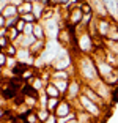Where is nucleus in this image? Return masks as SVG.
Wrapping results in <instances>:
<instances>
[{"instance_id": "2", "label": "nucleus", "mask_w": 118, "mask_h": 123, "mask_svg": "<svg viewBox=\"0 0 118 123\" xmlns=\"http://www.w3.org/2000/svg\"><path fill=\"white\" fill-rule=\"evenodd\" d=\"M79 103V109H82V111H85L87 114H90V115L93 117L94 120H99L104 117V114H106V109H102L101 106L94 104L93 101H90L87 96H83V95H80L77 99Z\"/></svg>"}, {"instance_id": "4", "label": "nucleus", "mask_w": 118, "mask_h": 123, "mask_svg": "<svg viewBox=\"0 0 118 123\" xmlns=\"http://www.w3.org/2000/svg\"><path fill=\"white\" fill-rule=\"evenodd\" d=\"M82 88H83V82L79 77H72L71 80L68 82V90L65 93L63 98H66L68 101L76 103L79 99V96L82 95Z\"/></svg>"}, {"instance_id": "24", "label": "nucleus", "mask_w": 118, "mask_h": 123, "mask_svg": "<svg viewBox=\"0 0 118 123\" xmlns=\"http://www.w3.org/2000/svg\"><path fill=\"white\" fill-rule=\"evenodd\" d=\"M71 3V0H50V6L54 8H66Z\"/></svg>"}, {"instance_id": "29", "label": "nucleus", "mask_w": 118, "mask_h": 123, "mask_svg": "<svg viewBox=\"0 0 118 123\" xmlns=\"http://www.w3.org/2000/svg\"><path fill=\"white\" fill-rule=\"evenodd\" d=\"M10 43H11V41L8 40V36H0V51H5Z\"/></svg>"}, {"instance_id": "25", "label": "nucleus", "mask_w": 118, "mask_h": 123, "mask_svg": "<svg viewBox=\"0 0 118 123\" xmlns=\"http://www.w3.org/2000/svg\"><path fill=\"white\" fill-rule=\"evenodd\" d=\"M21 19L25 22V24H36V22H39L38 19H36V16L33 14V13H29V14H22Z\"/></svg>"}, {"instance_id": "34", "label": "nucleus", "mask_w": 118, "mask_h": 123, "mask_svg": "<svg viewBox=\"0 0 118 123\" xmlns=\"http://www.w3.org/2000/svg\"><path fill=\"white\" fill-rule=\"evenodd\" d=\"M44 123H57V117H55L54 114H50V115H49V118H47Z\"/></svg>"}, {"instance_id": "8", "label": "nucleus", "mask_w": 118, "mask_h": 123, "mask_svg": "<svg viewBox=\"0 0 118 123\" xmlns=\"http://www.w3.org/2000/svg\"><path fill=\"white\" fill-rule=\"evenodd\" d=\"M74 111H76L74 109V103L68 101L66 98H61L60 103H58V106H57V109H55L54 115L55 117H66L71 112H74Z\"/></svg>"}, {"instance_id": "10", "label": "nucleus", "mask_w": 118, "mask_h": 123, "mask_svg": "<svg viewBox=\"0 0 118 123\" xmlns=\"http://www.w3.org/2000/svg\"><path fill=\"white\" fill-rule=\"evenodd\" d=\"M90 5H91V8H93V14L94 18H109V13L107 10H106V6H104V2L102 0H87Z\"/></svg>"}, {"instance_id": "35", "label": "nucleus", "mask_w": 118, "mask_h": 123, "mask_svg": "<svg viewBox=\"0 0 118 123\" xmlns=\"http://www.w3.org/2000/svg\"><path fill=\"white\" fill-rule=\"evenodd\" d=\"M3 6V0H0V8Z\"/></svg>"}, {"instance_id": "5", "label": "nucleus", "mask_w": 118, "mask_h": 123, "mask_svg": "<svg viewBox=\"0 0 118 123\" xmlns=\"http://www.w3.org/2000/svg\"><path fill=\"white\" fill-rule=\"evenodd\" d=\"M44 30H46V36H47V41H55L57 40V35L61 29V22L57 21V19H50L47 22H43Z\"/></svg>"}, {"instance_id": "11", "label": "nucleus", "mask_w": 118, "mask_h": 123, "mask_svg": "<svg viewBox=\"0 0 118 123\" xmlns=\"http://www.w3.org/2000/svg\"><path fill=\"white\" fill-rule=\"evenodd\" d=\"M72 79V74L69 69H52L50 68V80H69Z\"/></svg>"}, {"instance_id": "15", "label": "nucleus", "mask_w": 118, "mask_h": 123, "mask_svg": "<svg viewBox=\"0 0 118 123\" xmlns=\"http://www.w3.org/2000/svg\"><path fill=\"white\" fill-rule=\"evenodd\" d=\"M32 36L35 40H43V41H47V36H46V30H44V25L43 22H36L33 25V33Z\"/></svg>"}, {"instance_id": "1", "label": "nucleus", "mask_w": 118, "mask_h": 123, "mask_svg": "<svg viewBox=\"0 0 118 123\" xmlns=\"http://www.w3.org/2000/svg\"><path fill=\"white\" fill-rule=\"evenodd\" d=\"M72 65L76 68V77H79L85 85L99 79V74H98L96 65H94V60L91 55H72Z\"/></svg>"}, {"instance_id": "23", "label": "nucleus", "mask_w": 118, "mask_h": 123, "mask_svg": "<svg viewBox=\"0 0 118 123\" xmlns=\"http://www.w3.org/2000/svg\"><path fill=\"white\" fill-rule=\"evenodd\" d=\"M50 112L47 109H36V117H38V122L39 123H44L47 118H49Z\"/></svg>"}, {"instance_id": "20", "label": "nucleus", "mask_w": 118, "mask_h": 123, "mask_svg": "<svg viewBox=\"0 0 118 123\" xmlns=\"http://www.w3.org/2000/svg\"><path fill=\"white\" fill-rule=\"evenodd\" d=\"M46 5L43 3V2H35V3H33V14L36 16V19H41V14H43V11L46 10Z\"/></svg>"}, {"instance_id": "33", "label": "nucleus", "mask_w": 118, "mask_h": 123, "mask_svg": "<svg viewBox=\"0 0 118 123\" xmlns=\"http://www.w3.org/2000/svg\"><path fill=\"white\" fill-rule=\"evenodd\" d=\"M5 25H6V18L0 13V29H6Z\"/></svg>"}, {"instance_id": "36", "label": "nucleus", "mask_w": 118, "mask_h": 123, "mask_svg": "<svg viewBox=\"0 0 118 123\" xmlns=\"http://www.w3.org/2000/svg\"><path fill=\"white\" fill-rule=\"evenodd\" d=\"M5 3H10V2H13V0H3Z\"/></svg>"}, {"instance_id": "9", "label": "nucleus", "mask_w": 118, "mask_h": 123, "mask_svg": "<svg viewBox=\"0 0 118 123\" xmlns=\"http://www.w3.org/2000/svg\"><path fill=\"white\" fill-rule=\"evenodd\" d=\"M82 95H83V96H87V98H88V99H90V101H93L94 104L101 106V107H102V109H106V106H107V104H106V101H104L102 98H101L99 95H98L96 92L93 90V88L90 87V85H85V84H83V88H82Z\"/></svg>"}, {"instance_id": "32", "label": "nucleus", "mask_w": 118, "mask_h": 123, "mask_svg": "<svg viewBox=\"0 0 118 123\" xmlns=\"http://www.w3.org/2000/svg\"><path fill=\"white\" fill-rule=\"evenodd\" d=\"M24 27H25V22L22 21V19H21V16H19V21H18V24H16V27H14V29L18 30L19 33H22V32H24Z\"/></svg>"}, {"instance_id": "16", "label": "nucleus", "mask_w": 118, "mask_h": 123, "mask_svg": "<svg viewBox=\"0 0 118 123\" xmlns=\"http://www.w3.org/2000/svg\"><path fill=\"white\" fill-rule=\"evenodd\" d=\"M44 93L47 95V98H60V99L63 98V95L58 92V88L55 87L52 82H47L46 84V87H44Z\"/></svg>"}, {"instance_id": "17", "label": "nucleus", "mask_w": 118, "mask_h": 123, "mask_svg": "<svg viewBox=\"0 0 118 123\" xmlns=\"http://www.w3.org/2000/svg\"><path fill=\"white\" fill-rule=\"evenodd\" d=\"M29 13H33V3L19 0L18 2V14L22 16V14H29Z\"/></svg>"}, {"instance_id": "6", "label": "nucleus", "mask_w": 118, "mask_h": 123, "mask_svg": "<svg viewBox=\"0 0 118 123\" xmlns=\"http://www.w3.org/2000/svg\"><path fill=\"white\" fill-rule=\"evenodd\" d=\"M112 27V19L110 18H96V32H98V38L106 40L109 35V30Z\"/></svg>"}, {"instance_id": "18", "label": "nucleus", "mask_w": 118, "mask_h": 123, "mask_svg": "<svg viewBox=\"0 0 118 123\" xmlns=\"http://www.w3.org/2000/svg\"><path fill=\"white\" fill-rule=\"evenodd\" d=\"M27 84H30V85H32V87L35 88L36 92H38V93H41V92L44 90V87H46V82H44V80L41 79V77H39L38 74H36V76L33 77L32 80H29V82H27Z\"/></svg>"}, {"instance_id": "13", "label": "nucleus", "mask_w": 118, "mask_h": 123, "mask_svg": "<svg viewBox=\"0 0 118 123\" xmlns=\"http://www.w3.org/2000/svg\"><path fill=\"white\" fill-rule=\"evenodd\" d=\"M46 46H47V41H43V40H35V43L30 46V54L33 55L35 58H38L39 55L44 52V49H46Z\"/></svg>"}, {"instance_id": "26", "label": "nucleus", "mask_w": 118, "mask_h": 123, "mask_svg": "<svg viewBox=\"0 0 118 123\" xmlns=\"http://www.w3.org/2000/svg\"><path fill=\"white\" fill-rule=\"evenodd\" d=\"M3 52H5V55H6V57H16V54H18V47H16L13 43H10Z\"/></svg>"}, {"instance_id": "12", "label": "nucleus", "mask_w": 118, "mask_h": 123, "mask_svg": "<svg viewBox=\"0 0 118 123\" xmlns=\"http://www.w3.org/2000/svg\"><path fill=\"white\" fill-rule=\"evenodd\" d=\"M102 2H104V6H106L107 13H109V18L112 21L118 22V2L117 0H102Z\"/></svg>"}, {"instance_id": "22", "label": "nucleus", "mask_w": 118, "mask_h": 123, "mask_svg": "<svg viewBox=\"0 0 118 123\" xmlns=\"http://www.w3.org/2000/svg\"><path fill=\"white\" fill-rule=\"evenodd\" d=\"M50 82L54 84L55 87L58 88V92L65 96V93H66V90H68V82H66V80H50Z\"/></svg>"}, {"instance_id": "21", "label": "nucleus", "mask_w": 118, "mask_h": 123, "mask_svg": "<svg viewBox=\"0 0 118 123\" xmlns=\"http://www.w3.org/2000/svg\"><path fill=\"white\" fill-rule=\"evenodd\" d=\"M58 103H60V98H49V99H47L46 109L49 111L50 114H54V112H55V109H57V106H58Z\"/></svg>"}, {"instance_id": "19", "label": "nucleus", "mask_w": 118, "mask_h": 123, "mask_svg": "<svg viewBox=\"0 0 118 123\" xmlns=\"http://www.w3.org/2000/svg\"><path fill=\"white\" fill-rule=\"evenodd\" d=\"M106 40L118 43V22L112 21V27H110V30H109V35H107V38H106Z\"/></svg>"}, {"instance_id": "14", "label": "nucleus", "mask_w": 118, "mask_h": 123, "mask_svg": "<svg viewBox=\"0 0 118 123\" xmlns=\"http://www.w3.org/2000/svg\"><path fill=\"white\" fill-rule=\"evenodd\" d=\"M5 18H14V16H19L18 14V2H10V3H5L2 6V11H0Z\"/></svg>"}, {"instance_id": "27", "label": "nucleus", "mask_w": 118, "mask_h": 123, "mask_svg": "<svg viewBox=\"0 0 118 123\" xmlns=\"http://www.w3.org/2000/svg\"><path fill=\"white\" fill-rule=\"evenodd\" d=\"M80 10H82V13L83 14H93V8H91V5L88 3V2H83V3H80V5H77Z\"/></svg>"}, {"instance_id": "30", "label": "nucleus", "mask_w": 118, "mask_h": 123, "mask_svg": "<svg viewBox=\"0 0 118 123\" xmlns=\"http://www.w3.org/2000/svg\"><path fill=\"white\" fill-rule=\"evenodd\" d=\"M33 25H35V24H25L22 35H25V36H32V33H33Z\"/></svg>"}, {"instance_id": "31", "label": "nucleus", "mask_w": 118, "mask_h": 123, "mask_svg": "<svg viewBox=\"0 0 118 123\" xmlns=\"http://www.w3.org/2000/svg\"><path fill=\"white\" fill-rule=\"evenodd\" d=\"M6 60H8V57L5 55V52L0 51V68H5L6 66Z\"/></svg>"}, {"instance_id": "7", "label": "nucleus", "mask_w": 118, "mask_h": 123, "mask_svg": "<svg viewBox=\"0 0 118 123\" xmlns=\"http://www.w3.org/2000/svg\"><path fill=\"white\" fill-rule=\"evenodd\" d=\"M82 18H83L82 10H80L77 5H74V6L68 11V16H66V25H69V27L79 25V24L82 22Z\"/></svg>"}, {"instance_id": "3", "label": "nucleus", "mask_w": 118, "mask_h": 123, "mask_svg": "<svg viewBox=\"0 0 118 123\" xmlns=\"http://www.w3.org/2000/svg\"><path fill=\"white\" fill-rule=\"evenodd\" d=\"M74 33H72V27L69 25H63L60 29V32H58L57 35V43L60 44L61 47H65V49H68V51H71L72 47H74Z\"/></svg>"}, {"instance_id": "28", "label": "nucleus", "mask_w": 118, "mask_h": 123, "mask_svg": "<svg viewBox=\"0 0 118 123\" xmlns=\"http://www.w3.org/2000/svg\"><path fill=\"white\" fill-rule=\"evenodd\" d=\"M18 21H19V16H14V18H8L6 19V29H14L16 27V24H18Z\"/></svg>"}]
</instances>
